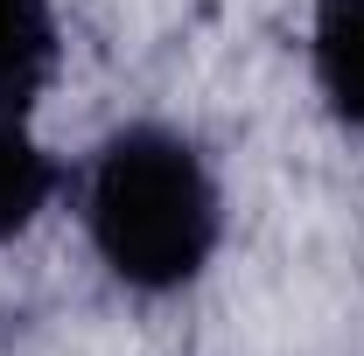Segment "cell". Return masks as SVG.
I'll return each instance as SVG.
<instances>
[{
	"instance_id": "1",
	"label": "cell",
	"mask_w": 364,
	"mask_h": 356,
	"mask_svg": "<svg viewBox=\"0 0 364 356\" xmlns=\"http://www.w3.org/2000/svg\"><path fill=\"white\" fill-rule=\"evenodd\" d=\"M77 217L112 272L140 301H168L196 287L225 245V189L218 168L182 126L134 119L91 147L77 175Z\"/></svg>"
},
{
	"instance_id": "2",
	"label": "cell",
	"mask_w": 364,
	"mask_h": 356,
	"mask_svg": "<svg viewBox=\"0 0 364 356\" xmlns=\"http://www.w3.org/2000/svg\"><path fill=\"white\" fill-rule=\"evenodd\" d=\"M309 77L343 133L364 140V0L309 7Z\"/></svg>"
},
{
	"instance_id": "3",
	"label": "cell",
	"mask_w": 364,
	"mask_h": 356,
	"mask_svg": "<svg viewBox=\"0 0 364 356\" xmlns=\"http://www.w3.org/2000/svg\"><path fill=\"white\" fill-rule=\"evenodd\" d=\"M56 7L49 0H0V112L28 119V105L56 77Z\"/></svg>"
},
{
	"instance_id": "4",
	"label": "cell",
	"mask_w": 364,
	"mask_h": 356,
	"mask_svg": "<svg viewBox=\"0 0 364 356\" xmlns=\"http://www.w3.org/2000/svg\"><path fill=\"white\" fill-rule=\"evenodd\" d=\"M56 196H63V161L28 133V119L0 112V245L36 230Z\"/></svg>"
}]
</instances>
